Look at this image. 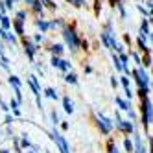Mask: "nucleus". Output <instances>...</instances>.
<instances>
[{
	"instance_id": "1",
	"label": "nucleus",
	"mask_w": 153,
	"mask_h": 153,
	"mask_svg": "<svg viewBox=\"0 0 153 153\" xmlns=\"http://www.w3.org/2000/svg\"><path fill=\"white\" fill-rule=\"evenodd\" d=\"M129 76H131V78L135 79V83L138 85V91H137L138 100L149 96V92H151V87H149V83H151V76H149V72H148L144 67H137V68L131 70Z\"/></svg>"
},
{
	"instance_id": "2",
	"label": "nucleus",
	"mask_w": 153,
	"mask_h": 153,
	"mask_svg": "<svg viewBox=\"0 0 153 153\" xmlns=\"http://www.w3.org/2000/svg\"><path fill=\"white\" fill-rule=\"evenodd\" d=\"M140 124L144 127V133L149 135V126L153 124V102L149 96L140 100Z\"/></svg>"
},
{
	"instance_id": "3",
	"label": "nucleus",
	"mask_w": 153,
	"mask_h": 153,
	"mask_svg": "<svg viewBox=\"0 0 153 153\" xmlns=\"http://www.w3.org/2000/svg\"><path fill=\"white\" fill-rule=\"evenodd\" d=\"M63 39H65V45H67L72 52L79 50L81 39H79L78 33H76V30H74L72 26H63Z\"/></svg>"
},
{
	"instance_id": "4",
	"label": "nucleus",
	"mask_w": 153,
	"mask_h": 153,
	"mask_svg": "<svg viewBox=\"0 0 153 153\" xmlns=\"http://www.w3.org/2000/svg\"><path fill=\"white\" fill-rule=\"evenodd\" d=\"M114 127L120 131V133H124L126 137L133 135L137 131V124L131 122V120H124L122 114H120V111H114Z\"/></svg>"
},
{
	"instance_id": "5",
	"label": "nucleus",
	"mask_w": 153,
	"mask_h": 153,
	"mask_svg": "<svg viewBox=\"0 0 153 153\" xmlns=\"http://www.w3.org/2000/svg\"><path fill=\"white\" fill-rule=\"evenodd\" d=\"M96 127L100 129L102 135H111L114 129V122L109 116H105L103 113H96Z\"/></svg>"
},
{
	"instance_id": "6",
	"label": "nucleus",
	"mask_w": 153,
	"mask_h": 153,
	"mask_svg": "<svg viewBox=\"0 0 153 153\" xmlns=\"http://www.w3.org/2000/svg\"><path fill=\"white\" fill-rule=\"evenodd\" d=\"M52 140L56 142V146L59 148V151L61 153H70V146H68V142H67V138H65L59 131H57V127H53V131H52Z\"/></svg>"
},
{
	"instance_id": "7",
	"label": "nucleus",
	"mask_w": 153,
	"mask_h": 153,
	"mask_svg": "<svg viewBox=\"0 0 153 153\" xmlns=\"http://www.w3.org/2000/svg\"><path fill=\"white\" fill-rule=\"evenodd\" d=\"M118 83L124 87V94H126V100H127V102H131V98L135 96L133 89H131V79L127 78V76H124V74H122V76L118 78Z\"/></svg>"
},
{
	"instance_id": "8",
	"label": "nucleus",
	"mask_w": 153,
	"mask_h": 153,
	"mask_svg": "<svg viewBox=\"0 0 153 153\" xmlns=\"http://www.w3.org/2000/svg\"><path fill=\"white\" fill-rule=\"evenodd\" d=\"M52 67L53 68H57V70H63V72H68L70 68H72V65L68 63V61H65V59H61V57H57V56H52Z\"/></svg>"
},
{
	"instance_id": "9",
	"label": "nucleus",
	"mask_w": 153,
	"mask_h": 153,
	"mask_svg": "<svg viewBox=\"0 0 153 153\" xmlns=\"http://www.w3.org/2000/svg\"><path fill=\"white\" fill-rule=\"evenodd\" d=\"M149 24H151V19H142V22H140V31H138V37H142V39H148V35L151 33V28H149Z\"/></svg>"
},
{
	"instance_id": "10",
	"label": "nucleus",
	"mask_w": 153,
	"mask_h": 153,
	"mask_svg": "<svg viewBox=\"0 0 153 153\" xmlns=\"http://www.w3.org/2000/svg\"><path fill=\"white\" fill-rule=\"evenodd\" d=\"M24 52H26V56L30 61H33V56H35V52H37V45L35 42H31L28 39H24Z\"/></svg>"
},
{
	"instance_id": "11",
	"label": "nucleus",
	"mask_w": 153,
	"mask_h": 153,
	"mask_svg": "<svg viewBox=\"0 0 153 153\" xmlns=\"http://www.w3.org/2000/svg\"><path fill=\"white\" fill-rule=\"evenodd\" d=\"M142 56H144V57H140V59H142V67H144V68L148 70L149 67H153V59H151V48L148 46L144 52H142Z\"/></svg>"
},
{
	"instance_id": "12",
	"label": "nucleus",
	"mask_w": 153,
	"mask_h": 153,
	"mask_svg": "<svg viewBox=\"0 0 153 153\" xmlns=\"http://www.w3.org/2000/svg\"><path fill=\"white\" fill-rule=\"evenodd\" d=\"M114 102H116V105L120 107L118 111H124V113H127L129 109L133 107V105H131V102H127L126 98H120V96H116V98H114Z\"/></svg>"
},
{
	"instance_id": "13",
	"label": "nucleus",
	"mask_w": 153,
	"mask_h": 153,
	"mask_svg": "<svg viewBox=\"0 0 153 153\" xmlns=\"http://www.w3.org/2000/svg\"><path fill=\"white\" fill-rule=\"evenodd\" d=\"M35 26L41 30V33H46V31L52 28V22H48L45 19H35Z\"/></svg>"
},
{
	"instance_id": "14",
	"label": "nucleus",
	"mask_w": 153,
	"mask_h": 153,
	"mask_svg": "<svg viewBox=\"0 0 153 153\" xmlns=\"http://www.w3.org/2000/svg\"><path fill=\"white\" fill-rule=\"evenodd\" d=\"M63 109H65V113H67V114H72L74 113V102L70 100L68 96L63 98Z\"/></svg>"
},
{
	"instance_id": "15",
	"label": "nucleus",
	"mask_w": 153,
	"mask_h": 153,
	"mask_svg": "<svg viewBox=\"0 0 153 153\" xmlns=\"http://www.w3.org/2000/svg\"><path fill=\"white\" fill-rule=\"evenodd\" d=\"M50 52H52V56L61 57V56H63V52H65V46L59 45V42H56V45H52V46H50Z\"/></svg>"
},
{
	"instance_id": "16",
	"label": "nucleus",
	"mask_w": 153,
	"mask_h": 153,
	"mask_svg": "<svg viewBox=\"0 0 153 153\" xmlns=\"http://www.w3.org/2000/svg\"><path fill=\"white\" fill-rule=\"evenodd\" d=\"M124 149H126V153H133V151H135L131 137H124Z\"/></svg>"
},
{
	"instance_id": "17",
	"label": "nucleus",
	"mask_w": 153,
	"mask_h": 153,
	"mask_svg": "<svg viewBox=\"0 0 153 153\" xmlns=\"http://www.w3.org/2000/svg\"><path fill=\"white\" fill-rule=\"evenodd\" d=\"M0 26H2V30H4V31L11 30V20H9L6 15H0Z\"/></svg>"
},
{
	"instance_id": "18",
	"label": "nucleus",
	"mask_w": 153,
	"mask_h": 153,
	"mask_svg": "<svg viewBox=\"0 0 153 153\" xmlns=\"http://www.w3.org/2000/svg\"><path fill=\"white\" fill-rule=\"evenodd\" d=\"M45 96L50 98V100H57V98H59L57 91H56V89H52V87H46V89H45Z\"/></svg>"
},
{
	"instance_id": "19",
	"label": "nucleus",
	"mask_w": 153,
	"mask_h": 153,
	"mask_svg": "<svg viewBox=\"0 0 153 153\" xmlns=\"http://www.w3.org/2000/svg\"><path fill=\"white\" fill-rule=\"evenodd\" d=\"M11 26L15 28L17 35H24V22H19V20H13V22H11Z\"/></svg>"
},
{
	"instance_id": "20",
	"label": "nucleus",
	"mask_w": 153,
	"mask_h": 153,
	"mask_svg": "<svg viewBox=\"0 0 153 153\" xmlns=\"http://www.w3.org/2000/svg\"><path fill=\"white\" fill-rule=\"evenodd\" d=\"M107 153H120V149H118V146L114 144V140H113V138H109V140H107Z\"/></svg>"
},
{
	"instance_id": "21",
	"label": "nucleus",
	"mask_w": 153,
	"mask_h": 153,
	"mask_svg": "<svg viewBox=\"0 0 153 153\" xmlns=\"http://www.w3.org/2000/svg\"><path fill=\"white\" fill-rule=\"evenodd\" d=\"M65 81L70 83V85H78V76H76L74 72H67V76H65Z\"/></svg>"
},
{
	"instance_id": "22",
	"label": "nucleus",
	"mask_w": 153,
	"mask_h": 153,
	"mask_svg": "<svg viewBox=\"0 0 153 153\" xmlns=\"http://www.w3.org/2000/svg\"><path fill=\"white\" fill-rule=\"evenodd\" d=\"M31 7H33V11H35L37 15H42V11H45V6H42L41 0H35V2L31 4Z\"/></svg>"
},
{
	"instance_id": "23",
	"label": "nucleus",
	"mask_w": 153,
	"mask_h": 153,
	"mask_svg": "<svg viewBox=\"0 0 153 153\" xmlns=\"http://www.w3.org/2000/svg\"><path fill=\"white\" fill-rule=\"evenodd\" d=\"M0 37H4L7 42H11V45H17V37H15L13 33H9V31H4V30H2V35H0Z\"/></svg>"
},
{
	"instance_id": "24",
	"label": "nucleus",
	"mask_w": 153,
	"mask_h": 153,
	"mask_svg": "<svg viewBox=\"0 0 153 153\" xmlns=\"http://www.w3.org/2000/svg\"><path fill=\"white\" fill-rule=\"evenodd\" d=\"M137 46H138V52L142 53L146 48H148V39H142V37H138L137 39Z\"/></svg>"
},
{
	"instance_id": "25",
	"label": "nucleus",
	"mask_w": 153,
	"mask_h": 153,
	"mask_svg": "<svg viewBox=\"0 0 153 153\" xmlns=\"http://www.w3.org/2000/svg\"><path fill=\"white\" fill-rule=\"evenodd\" d=\"M137 9H138V13L144 17V19H149V9L146 6H142V4H137Z\"/></svg>"
},
{
	"instance_id": "26",
	"label": "nucleus",
	"mask_w": 153,
	"mask_h": 153,
	"mask_svg": "<svg viewBox=\"0 0 153 153\" xmlns=\"http://www.w3.org/2000/svg\"><path fill=\"white\" fill-rule=\"evenodd\" d=\"M111 57H113V65H114V68H116L118 72H122V63H120V59H118V53H111Z\"/></svg>"
},
{
	"instance_id": "27",
	"label": "nucleus",
	"mask_w": 153,
	"mask_h": 153,
	"mask_svg": "<svg viewBox=\"0 0 153 153\" xmlns=\"http://www.w3.org/2000/svg\"><path fill=\"white\" fill-rule=\"evenodd\" d=\"M50 118H52V126L57 127V124H59V116H57V113L52 111V113H50Z\"/></svg>"
},
{
	"instance_id": "28",
	"label": "nucleus",
	"mask_w": 153,
	"mask_h": 153,
	"mask_svg": "<svg viewBox=\"0 0 153 153\" xmlns=\"http://www.w3.org/2000/svg\"><path fill=\"white\" fill-rule=\"evenodd\" d=\"M131 57L135 59L137 67H142V59H140V53H138V52H131Z\"/></svg>"
},
{
	"instance_id": "29",
	"label": "nucleus",
	"mask_w": 153,
	"mask_h": 153,
	"mask_svg": "<svg viewBox=\"0 0 153 153\" xmlns=\"http://www.w3.org/2000/svg\"><path fill=\"white\" fill-rule=\"evenodd\" d=\"M118 11H120V17H122V19H126V17H127V11H126V6H124V2L118 6Z\"/></svg>"
},
{
	"instance_id": "30",
	"label": "nucleus",
	"mask_w": 153,
	"mask_h": 153,
	"mask_svg": "<svg viewBox=\"0 0 153 153\" xmlns=\"http://www.w3.org/2000/svg\"><path fill=\"white\" fill-rule=\"evenodd\" d=\"M15 20H19V22H24L26 20V11H17V19Z\"/></svg>"
},
{
	"instance_id": "31",
	"label": "nucleus",
	"mask_w": 153,
	"mask_h": 153,
	"mask_svg": "<svg viewBox=\"0 0 153 153\" xmlns=\"http://www.w3.org/2000/svg\"><path fill=\"white\" fill-rule=\"evenodd\" d=\"M68 4H72V6H76V7H81L83 4H85V0H67Z\"/></svg>"
},
{
	"instance_id": "32",
	"label": "nucleus",
	"mask_w": 153,
	"mask_h": 153,
	"mask_svg": "<svg viewBox=\"0 0 153 153\" xmlns=\"http://www.w3.org/2000/svg\"><path fill=\"white\" fill-rule=\"evenodd\" d=\"M11 109L15 111V114H20V111H19V102L17 100H11Z\"/></svg>"
},
{
	"instance_id": "33",
	"label": "nucleus",
	"mask_w": 153,
	"mask_h": 153,
	"mask_svg": "<svg viewBox=\"0 0 153 153\" xmlns=\"http://www.w3.org/2000/svg\"><path fill=\"white\" fill-rule=\"evenodd\" d=\"M13 4H15V0H4V7L6 9H13Z\"/></svg>"
},
{
	"instance_id": "34",
	"label": "nucleus",
	"mask_w": 153,
	"mask_h": 153,
	"mask_svg": "<svg viewBox=\"0 0 153 153\" xmlns=\"http://www.w3.org/2000/svg\"><path fill=\"white\" fill-rule=\"evenodd\" d=\"M124 42L131 48V42H133V39H131V35H129V33H124Z\"/></svg>"
},
{
	"instance_id": "35",
	"label": "nucleus",
	"mask_w": 153,
	"mask_h": 153,
	"mask_svg": "<svg viewBox=\"0 0 153 153\" xmlns=\"http://www.w3.org/2000/svg\"><path fill=\"white\" fill-rule=\"evenodd\" d=\"M148 146H149V153H153V135H148Z\"/></svg>"
},
{
	"instance_id": "36",
	"label": "nucleus",
	"mask_w": 153,
	"mask_h": 153,
	"mask_svg": "<svg viewBox=\"0 0 153 153\" xmlns=\"http://www.w3.org/2000/svg\"><path fill=\"white\" fill-rule=\"evenodd\" d=\"M118 85H120L118 83V78H114V76H113V78H111V87H113V89H116Z\"/></svg>"
},
{
	"instance_id": "37",
	"label": "nucleus",
	"mask_w": 153,
	"mask_h": 153,
	"mask_svg": "<svg viewBox=\"0 0 153 153\" xmlns=\"http://www.w3.org/2000/svg\"><path fill=\"white\" fill-rule=\"evenodd\" d=\"M109 4H111L113 7H118L120 4H122V0H109Z\"/></svg>"
},
{
	"instance_id": "38",
	"label": "nucleus",
	"mask_w": 153,
	"mask_h": 153,
	"mask_svg": "<svg viewBox=\"0 0 153 153\" xmlns=\"http://www.w3.org/2000/svg\"><path fill=\"white\" fill-rule=\"evenodd\" d=\"M42 41H45V35L37 33V35H35V45H37V42H42Z\"/></svg>"
},
{
	"instance_id": "39",
	"label": "nucleus",
	"mask_w": 153,
	"mask_h": 153,
	"mask_svg": "<svg viewBox=\"0 0 153 153\" xmlns=\"http://www.w3.org/2000/svg\"><path fill=\"white\" fill-rule=\"evenodd\" d=\"M26 137H28V135H22V146H24V148H28V146H30V140H28Z\"/></svg>"
},
{
	"instance_id": "40",
	"label": "nucleus",
	"mask_w": 153,
	"mask_h": 153,
	"mask_svg": "<svg viewBox=\"0 0 153 153\" xmlns=\"http://www.w3.org/2000/svg\"><path fill=\"white\" fill-rule=\"evenodd\" d=\"M100 7H102V6H100V0H96V7H94V13H96V15L100 13Z\"/></svg>"
},
{
	"instance_id": "41",
	"label": "nucleus",
	"mask_w": 153,
	"mask_h": 153,
	"mask_svg": "<svg viewBox=\"0 0 153 153\" xmlns=\"http://www.w3.org/2000/svg\"><path fill=\"white\" fill-rule=\"evenodd\" d=\"M61 129H63V131H67V129H68V124H67V122H63V124H61Z\"/></svg>"
},
{
	"instance_id": "42",
	"label": "nucleus",
	"mask_w": 153,
	"mask_h": 153,
	"mask_svg": "<svg viewBox=\"0 0 153 153\" xmlns=\"http://www.w3.org/2000/svg\"><path fill=\"white\" fill-rule=\"evenodd\" d=\"M148 39H149V41H151V48H153V31H151V33H149V35H148Z\"/></svg>"
},
{
	"instance_id": "43",
	"label": "nucleus",
	"mask_w": 153,
	"mask_h": 153,
	"mask_svg": "<svg viewBox=\"0 0 153 153\" xmlns=\"http://www.w3.org/2000/svg\"><path fill=\"white\" fill-rule=\"evenodd\" d=\"M149 19H153V6H149Z\"/></svg>"
},
{
	"instance_id": "44",
	"label": "nucleus",
	"mask_w": 153,
	"mask_h": 153,
	"mask_svg": "<svg viewBox=\"0 0 153 153\" xmlns=\"http://www.w3.org/2000/svg\"><path fill=\"white\" fill-rule=\"evenodd\" d=\"M26 2H28V4L31 6V4H33V2H35V0H26Z\"/></svg>"
},
{
	"instance_id": "45",
	"label": "nucleus",
	"mask_w": 153,
	"mask_h": 153,
	"mask_svg": "<svg viewBox=\"0 0 153 153\" xmlns=\"http://www.w3.org/2000/svg\"><path fill=\"white\" fill-rule=\"evenodd\" d=\"M149 87H151V89H153V78H151V83H149Z\"/></svg>"
},
{
	"instance_id": "46",
	"label": "nucleus",
	"mask_w": 153,
	"mask_h": 153,
	"mask_svg": "<svg viewBox=\"0 0 153 153\" xmlns=\"http://www.w3.org/2000/svg\"><path fill=\"white\" fill-rule=\"evenodd\" d=\"M137 2H142V0H137ZM144 2H151V0H144Z\"/></svg>"
},
{
	"instance_id": "47",
	"label": "nucleus",
	"mask_w": 153,
	"mask_h": 153,
	"mask_svg": "<svg viewBox=\"0 0 153 153\" xmlns=\"http://www.w3.org/2000/svg\"><path fill=\"white\" fill-rule=\"evenodd\" d=\"M2 153H9V151H7V149H2Z\"/></svg>"
}]
</instances>
